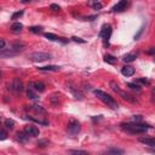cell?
<instances>
[{
	"label": "cell",
	"mask_w": 155,
	"mask_h": 155,
	"mask_svg": "<svg viewBox=\"0 0 155 155\" xmlns=\"http://www.w3.org/2000/svg\"><path fill=\"white\" fill-rule=\"evenodd\" d=\"M150 129L148 124H141V123H126L121 124V130L130 133V134H138V133H144Z\"/></svg>",
	"instance_id": "1"
},
{
	"label": "cell",
	"mask_w": 155,
	"mask_h": 155,
	"mask_svg": "<svg viewBox=\"0 0 155 155\" xmlns=\"http://www.w3.org/2000/svg\"><path fill=\"white\" fill-rule=\"evenodd\" d=\"M93 93L97 96V98L98 99H101L103 103H105L108 107H110V108H113V109H118V107H119V104L116 103V101L110 95H108L107 92H104V91H101V90H93Z\"/></svg>",
	"instance_id": "2"
},
{
	"label": "cell",
	"mask_w": 155,
	"mask_h": 155,
	"mask_svg": "<svg viewBox=\"0 0 155 155\" xmlns=\"http://www.w3.org/2000/svg\"><path fill=\"white\" fill-rule=\"evenodd\" d=\"M80 124L79 121H76L75 119H70L69 124H68V127H67V132H68L70 136H75V134H78L80 132Z\"/></svg>",
	"instance_id": "3"
},
{
	"label": "cell",
	"mask_w": 155,
	"mask_h": 155,
	"mask_svg": "<svg viewBox=\"0 0 155 155\" xmlns=\"http://www.w3.org/2000/svg\"><path fill=\"white\" fill-rule=\"evenodd\" d=\"M29 58L33 62H44V61L50 59L51 55L50 53H46V52H33V53H30Z\"/></svg>",
	"instance_id": "4"
},
{
	"label": "cell",
	"mask_w": 155,
	"mask_h": 155,
	"mask_svg": "<svg viewBox=\"0 0 155 155\" xmlns=\"http://www.w3.org/2000/svg\"><path fill=\"white\" fill-rule=\"evenodd\" d=\"M110 35H112V27L110 25H103L102 30L99 33V37L103 38L104 40V45H108V41L110 39Z\"/></svg>",
	"instance_id": "5"
},
{
	"label": "cell",
	"mask_w": 155,
	"mask_h": 155,
	"mask_svg": "<svg viewBox=\"0 0 155 155\" xmlns=\"http://www.w3.org/2000/svg\"><path fill=\"white\" fill-rule=\"evenodd\" d=\"M11 90L16 93V95H18V93H21L23 91V83L22 80L19 78H15L12 81V85H11Z\"/></svg>",
	"instance_id": "6"
},
{
	"label": "cell",
	"mask_w": 155,
	"mask_h": 155,
	"mask_svg": "<svg viewBox=\"0 0 155 155\" xmlns=\"http://www.w3.org/2000/svg\"><path fill=\"white\" fill-rule=\"evenodd\" d=\"M18 55V52H16L15 50L12 49H9V50H0V58H10V57H13Z\"/></svg>",
	"instance_id": "7"
},
{
	"label": "cell",
	"mask_w": 155,
	"mask_h": 155,
	"mask_svg": "<svg viewBox=\"0 0 155 155\" xmlns=\"http://www.w3.org/2000/svg\"><path fill=\"white\" fill-rule=\"evenodd\" d=\"M27 136H32V137H37L39 136V130L34 126H25L24 131H23Z\"/></svg>",
	"instance_id": "8"
},
{
	"label": "cell",
	"mask_w": 155,
	"mask_h": 155,
	"mask_svg": "<svg viewBox=\"0 0 155 155\" xmlns=\"http://www.w3.org/2000/svg\"><path fill=\"white\" fill-rule=\"evenodd\" d=\"M126 6H127V1H126V0H121V1H119L116 5H114V6H113V8H112V11H113V12L124 11Z\"/></svg>",
	"instance_id": "9"
},
{
	"label": "cell",
	"mask_w": 155,
	"mask_h": 155,
	"mask_svg": "<svg viewBox=\"0 0 155 155\" xmlns=\"http://www.w3.org/2000/svg\"><path fill=\"white\" fill-rule=\"evenodd\" d=\"M121 74L125 76H132L134 74V68L131 65H125V67H123V69H121Z\"/></svg>",
	"instance_id": "10"
},
{
	"label": "cell",
	"mask_w": 155,
	"mask_h": 155,
	"mask_svg": "<svg viewBox=\"0 0 155 155\" xmlns=\"http://www.w3.org/2000/svg\"><path fill=\"white\" fill-rule=\"evenodd\" d=\"M138 141H139L141 143L145 144V145L155 147V141H154V138H152V137H139V138H138Z\"/></svg>",
	"instance_id": "11"
},
{
	"label": "cell",
	"mask_w": 155,
	"mask_h": 155,
	"mask_svg": "<svg viewBox=\"0 0 155 155\" xmlns=\"http://www.w3.org/2000/svg\"><path fill=\"white\" fill-rule=\"evenodd\" d=\"M32 87L34 89L35 92H44L45 91V85L41 83V81H35V83H33L32 84Z\"/></svg>",
	"instance_id": "12"
},
{
	"label": "cell",
	"mask_w": 155,
	"mask_h": 155,
	"mask_svg": "<svg viewBox=\"0 0 155 155\" xmlns=\"http://www.w3.org/2000/svg\"><path fill=\"white\" fill-rule=\"evenodd\" d=\"M124 150L119 149V148H110L105 152V155H124Z\"/></svg>",
	"instance_id": "13"
},
{
	"label": "cell",
	"mask_w": 155,
	"mask_h": 155,
	"mask_svg": "<svg viewBox=\"0 0 155 155\" xmlns=\"http://www.w3.org/2000/svg\"><path fill=\"white\" fill-rule=\"evenodd\" d=\"M38 69L41 72H58L59 67L58 65H45V67H39Z\"/></svg>",
	"instance_id": "14"
},
{
	"label": "cell",
	"mask_w": 155,
	"mask_h": 155,
	"mask_svg": "<svg viewBox=\"0 0 155 155\" xmlns=\"http://www.w3.org/2000/svg\"><path fill=\"white\" fill-rule=\"evenodd\" d=\"M137 58V55L136 53H133V52H131V53H127V55H125L124 57H123V61L125 63H131V62H133L134 59Z\"/></svg>",
	"instance_id": "15"
},
{
	"label": "cell",
	"mask_w": 155,
	"mask_h": 155,
	"mask_svg": "<svg viewBox=\"0 0 155 155\" xmlns=\"http://www.w3.org/2000/svg\"><path fill=\"white\" fill-rule=\"evenodd\" d=\"M16 138H17V141H19L21 143H25L27 141H28L29 136H27L24 132H18V133L16 134Z\"/></svg>",
	"instance_id": "16"
},
{
	"label": "cell",
	"mask_w": 155,
	"mask_h": 155,
	"mask_svg": "<svg viewBox=\"0 0 155 155\" xmlns=\"http://www.w3.org/2000/svg\"><path fill=\"white\" fill-rule=\"evenodd\" d=\"M119 95L123 97L124 99H126V101H129V102H131V103H136L137 101L134 99V98H132V96H130V95H127V93H125V92H123V91H120L119 92Z\"/></svg>",
	"instance_id": "17"
},
{
	"label": "cell",
	"mask_w": 155,
	"mask_h": 155,
	"mask_svg": "<svg viewBox=\"0 0 155 155\" xmlns=\"http://www.w3.org/2000/svg\"><path fill=\"white\" fill-rule=\"evenodd\" d=\"M22 28H23V25H22V23H19V22H16V23H13L11 25L12 32H15V33H19L22 30Z\"/></svg>",
	"instance_id": "18"
},
{
	"label": "cell",
	"mask_w": 155,
	"mask_h": 155,
	"mask_svg": "<svg viewBox=\"0 0 155 155\" xmlns=\"http://www.w3.org/2000/svg\"><path fill=\"white\" fill-rule=\"evenodd\" d=\"M104 62L109 63V64H115L116 63V58L114 56H112V55H105L104 56Z\"/></svg>",
	"instance_id": "19"
},
{
	"label": "cell",
	"mask_w": 155,
	"mask_h": 155,
	"mask_svg": "<svg viewBox=\"0 0 155 155\" xmlns=\"http://www.w3.org/2000/svg\"><path fill=\"white\" fill-rule=\"evenodd\" d=\"M27 96H28V98H30V99H35L38 96H37V92L34 91V89L32 87V85H30V87L28 89V91H27Z\"/></svg>",
	"instance_id": "20"
},
{
	"label": "cell",
	"mask_w": 155,
	"mask_h": 155,
	"mask_svg": "<svg viewBox=\"0 0 155 155\" xmlns=\"http://www.w3.org/2000/svg\"><path fill=\"white\" fill-rule=\"evenodd\" d=\"M109 86H110V89H112L114 92H116V93H119V92L121 91V90H120V87H119V85H118L115 81H113V80L109 83Z\"/></svg>",
	"instance_id": "21"
},
{
	"label": "cell",
	"mask_w": 155,
	"mask_h": 155,
	"mask_svg": "<svg viewBox=\"0 0 155 155\" xmlns=\"http://www.w3.org/2000/svg\"><path fill=\"white\" fill-rule=\"evenodd\" d=\"M68 153L70 155H89V153L85 150H69Z\"/></svg>",
	"instance_id": "22"
},
{
	"label": "cell",
	"mask_w": 155,
	"mask_h": 155,
	"mask_svg": "<svg viewBox=\"0 0 155 155\" xmlns=\"http://www.w3.org/2000/svg\"><path fill=\"white\" fill-rule=\"evenodd\" d=\"M44 37L46 39H49V40H52V41H56V40H58V37H56L55 34H52V33H45Z\"/></svg>",
	"instance_id": "23"
},
{
	"label": "cell",
	"mask_w": 155,
	"mask_h": 155,
	"mask_svg": "<svg viewBox=\"0 0 155 155\" xmlns=\"http://www.w3.org/2000/svg\"><path fill=\"white\" fill-rule=\"evenodd\" d=\"M5 126L8 127V129H13V126H15V121L11 120V119H6L5 120Z\"/></svg>",
	"instance_id": "24"
},
{
	"label": "cell",
	"mask_w": 155,
	"mask_h": 155,
	"mask_svg": "<svg viewBox=\"0 0 155 155\" xmlns=\"http://www.w3.org/2000/svg\"><path fill=\"white\" fill-rule=\"evenodd\" d=\"M136 84H142V85H149V80L145 79V78H139L136 80Z\"/></svg>",
	"instance_id": "25"
},
{
	"label": "cell",
	"mask_w": 155,
	"mask_h": 155,
	"mask_svg": "<svg viewBox=\"0 0 155 155\" xmlns=\"http://www.w3.org/2000/svg\"><path fill=\"white\" fill-rule=\"evenodd\" d=\"M29 30L32 33H35V34H39V33H41L43 32V28L41 27H30Z\"/></svg>",
	"instance_id": "26"
},
{
	"label": "cell",
	"mask_w": 155,
	"mask_h": 155,
	"mask_svg": "<svg viewBox=\"0 0 155 155\" xmlns=\"http://www.w3.org/2000/svg\"><path fill=\"white\" fill-rule=\"evenodd\" d=\"M34 112H37V113H41V114H45V110L43 109L41 107H39V105H33V108H32Z\"/></svg>",
	"instance_id": "27"
},
{
	"label": "cell",
	"mask_w": 155,
	"mask_h": 155,
	"mask_svg": "<svg viewBox=\"0 0 155 155\" xmlns=\"http://www.w3.org/2000/svg\"><path fill=\"white\" fill-rule=\"evenodd\" d=\"M23 15V11H17V12H15L12 15V17H11V19H17V18H19Z\"/></svg>",
	"instance_id": "28"
},
{
	"label": "cell",
	"mask_w": 155,
	"mask_h": 155,
	"mask_svg": "<svg viewBox=\"0 0 155 155\" xmlns=\"http://www.w3.org/2000/svg\"><path fill=\"white\" fill-rule=\"evenodd\" d=\"M6 138H8V132L4 130H0V141H4Z\"/></svg>",
	"instance_id": "29"
},
{
	"label": "cell",
	"mask_w": 155,
	"mask_h": 155,
	"mask_svg": "<svg viewBox=\"0 0 155 155\" xmlns=\"http://www.w3.org/2000/svg\"><path fill=\"white\" fill-rule=\"evenodd\" d=\"M127 86H129L131 90H136V91H138V92H139V87H138V85H137V84H132V83H129V84H127Z\"/></svg>",
	"instance_id": "30"
},
{
	"label": "cell",
	"mask_w": 155,
	"mask_h": 155,
	"mask_svg": "<svg viewBox=\"0 0 155 155\" xmlns=\"http://www.w3.org/2000/svg\"><path fill=\"white\" fill-rule=\"evenodd\" d=\"M92 6H93V9H95V10H101V9L103 8V5L101 4V3H93Z\"/></svg>",
	"instance_id": "31"
},
{
	"label": "cell",
	"mask_w": 155,
	"mask_h": 155,
	"mask_svg": "<svg viewBox=\"0 0 155 155\" xmlns=\"http://www.w3.org/2000/svg\"><path fill=\"white\" fill-rule=\"evenodd\" d=\"M72 40H73V41H75V43H81V44L86 43V41H85V40H83V39H80V38H76V37H73V38H72Z\"/></svg>",
	"instance_id": "32"
},
{
	"label": "cell",
	"mask_w": 155,
	"mask_h": 155,
	"mask_svg": "<svg viewBox=\"0 0 155 155\" xmlns=\"http://www.w3.org/2000/svg\"><path fill=\"white\" fill-rule=\"evenodd\" d=\"M132 120H133V123H141V120H142V116H141V115H134V116L132 118Z\"/></svg>",
	"instance_id": "33"
},
{
	"label": "cell",
	"mask_w": 155,
	"mask_h": 155,
	"mask_svg": "<svg viewBox=\"0 0 155 155\" xmlns=\"http://www.w3.org/2000/svg\"><path fill=\"white\" fill-rule=\"evenodd\" d=\"M51 10H53V11H58L59 10V6L58 5H56V4H51Z\"/></svg>",
	"instance_id": "34"
},
{
	"label": "cell",
	"mask_w": 155,
	"mask_h": 155,
	"mask_svg": "<svg viewBox=\"0 0 155 155\" xmlns=\"http://www.w3.org/2000/svg\"><path fill=\"white\" fill-rule=\"evenodd\" d=\"M142 33H143V27H142V28H141V29L138 30V33H137V34L134 35V40H137V39L141 37V34H142Z\"/></svg>",
	"instance_id": "35"
},
{
	"label": "cell",
	"mask_w": 155,
	"mask_h": 155,
	"mask_svg": "<svg viewBox=\"0 0 155 155\" xmlns=\"http://www.w3.org/2000/svg\"><path fill=\"white\" fill-rule=\"evenodd\" d=\"M5 45H6V43L4 41V40H0V50H4Z\"/></svg>",
	"instance_id": "36"
},
{
	"label": "cell",
	"mask_w": 155,
	"mask_h": 155,
	"mask_svg": "<svg viewBox=\"0 0 155 155\" xmlns=\"http://www.w3.org/2000/svg\"><path fill=\"white\" fill-rule=\"evenodd\" d=\"M148 53H149V55H153V53H154V49H153V48H150V50L148 51Z\"/></svg>",
	"instance_id": "37"
},
{
	"label": "cell",
	"mask_w": 155,
	"mask_h": 155,
	"mask_svg": "<svg viewBox=\"0 0 155 155\" xmlns=\"http://www.w3.org/2000/svg\"><path fill=\"white\" fill-rule=\"evenodd\" d=\"M0 81H1V72H0Z\"/></svg>",
	"instance_id": "38"
}]
</instances>
